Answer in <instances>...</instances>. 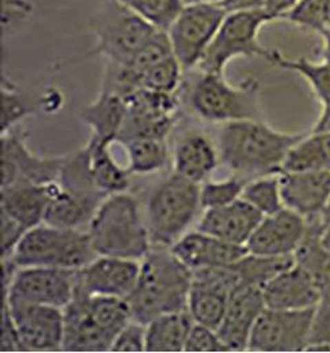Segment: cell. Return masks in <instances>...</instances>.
Masks as SVG:
<instances>
[{"label":"cell","instance_id":"52a82bcc","mask_svg":"<svg viewBox=\"0 0 330 353\" xmlns=\"http://www.w3.org/2000/svg\"><path fill=\"white\" fill-rule=\"evenodd\" d=\"M89 27L95 41L92 54L118 64L130 63L163 31L116 0H103Z\"/></svg>","mask_w":330,"mask_h":353},{"label":"cell","instance_id":"74e56055","mask_svg":"<svg viewBox=\"0 0 330 353\" xmlns=\"http://www.w3.org/2000/svg\"><path fill=\"white\" fill-rule=\"evenodd\" d=\"M282 20L321 34L330 28L329 8L325 0H299Z\"/></svg>","mask_w":330,"mask_h":353},{"label":"cell","instance_id":"9a60e30c","mask_svg":"<svg viewBox=\"0 0 330 353\" xmlns=\"http://www.w3.org/2000/svg\"><path fill=\"white\" fill-rule=\"evenodd\" d=\"M65 157H37L27 145V132L17 125L1 132L0 188L15 183L50 184L59 180Z\"/></svg>","mask_w":330,"mask_h":353},{"label":"cell","instance_id":"681fc988","mask_svg":"<svg viewBox=\"0 0 330 353\" xmlns=\"http://www.w3.org/2000/svg\"><path fill=\"white\" fill-rule=\"evenodd\" d=\"M321 39H322V50H321L322 59L330 64V28L325 32L321 33Z\"/></svg>","mask_w":330,"mask_h":353},{"label":"cell","instance_id":"277c9868","mask_svg":"<svg viewBox=\"0 0 330 353\" xmlns=\"http://www.w3.org/2000/svg\"><path fill=\"white\" fill-rule=\"evenodd\" d=\"M86 230L98 256L139 261L154 246L139 201L127 192L107 196Z\"/></svg>","mask_w":330,"mask_h":353},{"label":"cell","instance_id":"ac0fdd59","mask_svg":"<svg viewBox=\"0 0 330 353\" xmlns=\"http://www.w3.org/2000/svg\"><path fill=\"white\" fill-rule=\"evenodd\" d=\"M308 230V221L299 213L283 208L263 216L250 240L246 243L250 253L262 256H295Z\"/></svg>","mask_w":330,"mask_h":353},{"label":"cell","instance_id":"d6986e66","mask_svg":"<svg viewBox=\"0 0 330 353\" xmlns=\"http://www.w3.org/2000/svg\"><path fill=\"white\" fill-rule=\"evenodd\" d=\"M284 207L307 221L324 220L330 201V172H280Z\"/></svg>","mask_w":330,"mask_h":353},{"label":"cell","instance_id":"5b68a950","mask_svg":"<svg viewBox=\"0 0 330 353\" xmlns=\"http://www.w3.org/2000/svg\"><path fill=\"white\" fill-rule=\"evenodd\" d=\"M107 196L110 194L102 192L95 185L89 170L87 150L83 145L65 155L59 180L50 184L44 223L66 229L87 228Z\"/></svg>","mask_w":330,"mask_h":353},{"label":"cell","instance_id":"2e32d148","mask_svg":"<svg viewBox=\"0 0 330 353\" xmlns=\"http://www.w3.org/2000/svg\"><path fill=\"white\" fill-rule=\"evenodd\" d=\"M4 302L8 305L15 321L23 352L63 351V308Z\"/></svg>","mask_w":330,"mask_h":353},{"label":"cell","instance_id":"30bf717a","mask_svg":"<svg viewBox=\"0 0 330 353\" xmlns=\"http://www.w3.org/2000/svg\"><path fill=\"white\" fill-rule=\"evenodd\" d=\"M268 21L272 20L263 8L227 12L196 69L223 74L226 65L236 57H262L269 63L274 50L259 43V32Z\"/></svg>","mask_w":330,"mask_h":353},{"label":"cell","instance_id":"5bb4252c","mask_svg":"<svg viewBox=\"0 0 330 353\" xmlns=\"http://www.w3.org/2000/svg\"><path fill=\"white\" fill-rule=\"evenodd\" d=\"M77 270L48 266L17 268L3 299L8 303H31L65 308L74 296Z\"/></svg>","mask_w":330,"mask_h":353},{"label":"cell","instance_id":"4316f807","mask_svg":"<svg viewBox=\"0 0 330 353\" xmlns=\"http://www.w3.org/2000/svg\"><path fill=\"white\" fill-rule=\"evenodd\" d=\"M111 143L90 137L86 143L87 161L95 185L106 194L126 192L131 184L128 168L122 167L114 159L110 151Z\"/></svg>","mask_w":330,"mask_h":353},{"label":"cell","instance_id":"3957f363","mask_svg":"<svg viewBox=\"0 0 330 353\" xmlns=\"http://www.w3.org/2000/svg\"><path fill=\"white\" fill-rule=\"evenodd\" d=\"M131 318L126 298L86 295L74 290L63 308V351L109 352Z\"/></svg>","mask_w":330,"mask_h":353},{"label":"cell","instance_id":"e0dca14e","mask_svg":"<svg viewBox=\"0 0 330 353\" xmlns=\"http://www.w3.org/2000/svg\"><path fill=\"white\" fill-rule=\"evenodd\" d=\"M141 274L138 259L98 256L77 270L76 291L86 295L127 298Z\"/></svg>","mask_w":330,"mask_h":353},{"label":"cell","instance_id":"816d5d0a","mask_svg":"<svg viewBox=\"0 0 330 353\" xmlns=\"http://www.w3.org/2000/svg\"><path fill=\"white\" fill-rule=\"evenodd\" d=\"M324 221H325V224L330 223V201L329 205H328V208H327V212H325V216H324Z\"/></svg>","mask_w":330,"mask_h":353},{"label":"cell","instance_id":"7a4b0ae2","mask_svg":"<svg viewBox=\"0 0 330 353\" xmlns=\"http://www.w3.org/2000/svg\"><path fill=\"white\" fill-rule=\"evenodd\" d=\"M192 270L169 248L154 245L143 258L138 283L126 298L132 321L147 325L155 318L188 308Z\"/></svg>","mask_w":330,"mask_h":353},{"label":"cell","instance_id":"d4e9b609","mask_svg":"<svg viewBox=\"0 0 330 353\" xmlns=\"http://www.w3.org/2000/svg\"><path fill=\"white\" fill-rule=\"evenodd\" d=\"M50 184L15 183L0 188V210L28 230L43 224L50 199Z\"/></svg>","mask_w":330,"mask_h":353},{"label":"cell","instance_id":"c3c4849f","mask_svg":"<svg viewBox=\"0 0 330 353\" xmlns=\"http://www.w3.org/2000/svg\"><path fill=\"white\" fill-rule=\"evenodd\" d=\"M312 131H322V132H330V105L324 106L321 115L318 117L316 122L315 128Z\"/></svg>","mask_w":330,"mask_h":353},{"label":"cell","instance_id":"8992f818","mask_svg":"<svg viewBox=\"0 0 330 353\" xmlns=\"http://www.w3.org/2000/svg\"><path fill=\"white\" fill-rule=\"evenodd\" d=\"M189 108L207 122H234L262 119L259 82L247 79L239 85L229 83L220 73L201 72L183 81Z\"/></svg>","mask_w":330,"mask_h":353},{"label":"cell","instance_id":"60d3db41","mask_svg":"<svg viewBox=\"0 0 330 353\" xmlns=\"http://www.w3.org/2000/svg\"><path fill=\"white\" fill-rule=\"evenodd\" d=\"M110 352H145V325L130 321L115 337Z\"/></svg>","mask_w":330,"mask_h":353},{"label":"cell","instance_id":"4dcf8cb0","mask_svg":"<svg viewBox=\"0 0 330 353\" xmlns=\"http://www.w3.org/2000/svg\"><path fill=\"white\" fill-rule=\"evenodd\" d=\"M229 298L230 294L220 290L192 285L187 310L194 323L217 331L226 314Z\"/></svg>","mask_w":330,"mask_h":353},{"label":"cell","instance_id":"ffe728a7","mask_svg":"<svg viewBox=\"0 0 330 353\" xmlns=\"http://www.w3.org/2000/svg\"><path fill=\"white\" fill-rule=\"evenodd\" d=\"M265 308L263 292L259 288L239 283L230 294L226 314L217 330L230 352L249 351L252 328Z\"/></svg>","mask_w":330,"mask_h":353},{"label":"cell","instance_id":"9c48e42d","mask_svg":"<svg viewBox=\"0 0 330 353\" xmlns=\"http://www.w3.org/2000/svg\"><path fill=\"white\" fill-rule=\"evenodd\" d=\"M200 187L198 183L176 172L154 187L145 212L152 245L171 248L184 236L201 208Z\"/></svg>","mask_w":330,"mask_h":353},{"label":"cell","instance_id":"1f68e13d","mask_svg":"<svg viewBox=\"0 0 330 353\" xmlns=\"http://www.w3.org/2000/svg\"><path fill=\"white\" fill-rule=\"evenodd\" d=\"M127 168L132 175H149L167 165L169 151L164 138H142L125 143Z\"/></svg>","mask_w":330,"mask_h":353},{"label":"cell","instance_id":"7bdbcfd3","mask_svg":"<svg viewBox=\"0 0 330 353\" xmlns=\"http://www.w3.org/2000/svg\"><path fill=\"white\" fill-rule=\"evenodd\" d=\"M28 232L27 228L19 224L6 212L0 210V250L1 259L10 258L15 252L17 243L23 239V236Z\"/></svg>","mask_w":330,"mask_h":353},{"label":"cell","instance_id":"ba28073f","mask_svg":"<svg viewBox=\"0 0 330 353\" xmlns=\"http://www.w3.org/2000/svg\"><path fill=\"white\" fill-rule=\"evenodd\" d=\"M96 257L87 230L43 223L23 236L10 259L17 268L48 266L79 270Z\"/></svg>","mask_w":330,"mask_h":353},{"label":"cell","instance_id":"b9f144b4","mask_svg":"<svg viewBox=\"0 0 330 353\" xmlns=\"http://www.w3.org/2000/svg\"><path fill=\"white\" fill-rule=\"evenodd\" d=\"M311 344H328L330 347V288L322 289L321 301L316 307L315 321L308 345Z\"/></svg>","mask_w":330,"mask_h":353},{"label":"cell","instance_id":"ab89813d","mask_svg":"<svg viewBox=\"0 0 330 353\" xmlns=\"http://www.w3.org/2000/svg\"><path fill=\"white\" fill-rule=\"evenodd\" d=\"M184 352H230V350L216 330L194 323L189 332Z\"/></svg>","mask_w":330,"mask_h":353},{"label":"cell","instance_id":"d590c367","mask_svg":"<svg viewBox=\"0 0 330 353\" xmlns=\"http://www.w3.org/2000/svg\"><path fill=\"white\" fill-rule=\"evenodd\" d=\"M184 74L183 66L172 54L143 74L142 88L161 93H177L183 85Z\"/></svg>","mask_w":330,"mask_h":353},{"label":"cell","instance_id":"f546056e","mask_svg":"<svg viewBox=\"0 0 330 353\" xmlns=\"http://www.w3.org/2000/svg\"><path fill=\"white\" fill-rule=\"evenodd\" d=\"M293 263L295 256L274 257L254 254L249 252L246 256L233 263V268L239 275L240 283L263 289L268 282L291 268Z\"/></svg>","mask_w":330,"mask_h":353},{"label":"cell","instance_id":"e575fe53","mask_svg":"<svg viewBox=\"0 0 330 353\" xmlns=\"http://www.w3.org/2000/svg\"><path fill=\"white\" fill-rule=\"evenodd\" d=\"M263 216L272 214L284 207L280 172L255 177L246 183L240 196Z\"/></svg>","mask_w":330,"mask_h":353},{"label":"cell","instance_id":"db71d44e","mask_svg":"<svg viewBox=\"0 0 330 353\" xmlns=\"http://www.w3.org/2000/svg\"><path fill=\"white\" fill-rule=\"evenodd\" d=\"M327 1V4H328V8H329V14H330V0H325Z\"/></svg>","mask_w":330,"mask_h":353},{"label":"cell","instance_id":"8d00e7d4","mask_svg":"<svg viewBox=\"0 0 330 353\" xmlns=\"http://www.w3.org/2000/svg\"><path fill=\"white\" fill-rule=\"evenodd\" d=\"M130 10L152 23L158 30L167 31L184 7L183 0H116Z\"/></svg>","mask_w":330,"mask_h":353},{"label":"cell","instance_id":"ee69618b","mask_svg":"<svg viewBox=\"0 0 330 353\" xmlns=\"http://www.w3.org/2000/svg\"><path fill=\"white\" fill-rule=\"evenodd\" d=\"M0 343L1 352H23L21 341L16 328L15 321L10 312L8 305L3 301L1 305V324H0Z\"/></svg>","mask_w":330,"mask_h":353},{"label":"cell","instance_id":"f907efd6","mask_svg":"<svg viewBox=\"0 0 330 353\" xmlns=\"http://www.w3.org/2000/svg\"><path fill=\"white\" fill-rule=\"evenodd\" d=\"M321 242H322V245H324L328 250H330V223L325 224L324 229H322Z\"/></svg>","mask_w":330,"mask_h":353},{"label":"cell","instance_id":"f1b7e54d","mask_svg":"<svg viewBox=\"0 0 330 353\" xmlns=\"http://www.w3.org/2000/svg\"><path fill=\"white\" fill-rule=\"evenodd\" d=\"M328 171L330 172V132L312 131L288 151L280 172Z\"/></svg>","mask_w":330,"mask_h":353},{"label":"cell","instance_id":"f35d334b","mask_svg":"<svg viewBox=\"0 0 330 353\" xmlns=\"http://www.w3.org/2000/svg\"><path fill=\"white\" fill-rule=\"evenodd\" d=\"M247 180L231 175L220 181H207L200 187V204L201 208H218L234 203L240 199Z\"/></svg>","mask_w":330,"mask_h":353},{"label":"cell","instance_id":"836d02e7","mask_svg":"<svg viewBox=\"0 0 330 353\" xmlns=\"http://www.w3.org/2000/svg\"><path fill=\"white\" fill-rule=\"evenodd\" d=\"M43 110L41 96L32 98L19 90L10 81L3 80L1 83V112L0 128L1 132L12 129L27 117Z\"/></svg>","mask_w":330,"mask_h":353},{"label":"cell","instance_id":"484cf974","mask_svg":"<svg viewBox=\"0 0 330 353\" xmlns=\"http://www.w3.org/2000/svg\"><path fill=\"white\" fill-rule=\"evenodd\" d=\"M193 324L188 310L155 318L145 325V352H184Z\"/></svg>","mask_w":330,"mask_h":353},{"label":"cell","instance_id":"cb8c5ba5","mask_svg":"<svg viewBox=\"0 0 330 353\" xmlns=\"http://www.w3.org/2000/svg\"><path fill=\"white\" fill-rule=\"evenodd\" d=\"M218 147L201 131H187L176 142L173 152L174 172L201 183L220 164Z\"/></svg>","mask_w":330,"mask_h":353},{"label":"cell","instance_id":"f6af8a7d","mask_svg":"<svg viewBox=\"0 0 330 353\" xmlns=\"http://www.w3.org/2000/svg\"><path fill=\"white\" fill-rule=\"evenodd\" d=\"M31 12V8L28 3L20 0L16 12H12V10L7 6L3 4V26L6 28H10L11 26H16V23H23L25 17H28V14Z\"/></svg>","mask_w":330,"mask_h":353},{"label":"cell","instance_id":"6da1fadb","mask_svg":"<svg viewBox=\"0 0 330 353\" xmlns=\"http://www.w3.org/2000/svg\"><path fill=\"white\" fill-rule=\"evenodd\" d=\"M302 137L272 129L263 119L226 122L218 135L220 161L247 181L279 174L288 151Z\"/></svg>","mask_w":330,"mask_h":353},{"label":"cell","instance_id":"bcb514c9","mask_svg":"<svg viewBox=\"0 0 330 353\" xmlns=\"http://www.w3.org/2000/svg\"><path fill=\"white\" fill-rule=\"evenodd\" d=\"M299 0H266L263 10L271 17V20H279L289 11L292 10Z\"/></svg>","mask_w":330,"mask_h":353},{"label":"cell","instance_id":"7c38bea8","mask_svg":"<svg viewBox=\"0 0 330 353\" xmlns=\"http://www.w3.org/2000/svg\"><path fill=\"white\" fill-rule=\"evenodd\" d=\"M122 98L126 118L116 142L125 145L142 138L167 139L180 117L178 92L161 93L141 88Z\"/></svg>","mask_w":330,"mask_h":353},{"label":"cell","instance_id":"7402d4cb","mask_svg":"<svg viewBox=\"0 0 330 353\" xmlns=\"http://www.w3.org/2000/svg\"><path fill=\"white\" fill-rule=\"evenodd\" d=\"M169 249L190 270L230 266L249 253L246 245L225 241L198 229L180 237Z\"/></svg>","mask_w":330,"mask_h":353},{"label":"cell","instance_id":"f5cc1de1","mask_svg":"<svg viewBox=\"0 0 330 353\" xmlns=\"http://www.w3.org/2000/svg\"><path fill=\"white\" fill-rule=\"evenodd\" d=\"M201 1H209V3H222L223 0H201Z\"/></svg>","mask_w":330,"mask_h":353},{"label":"cell","instance_id":"4fadbf2b","mask_svg":"<svg viewBox=\"0 0 330 353\" xmlns=\"http://www.w3.org/2000/svg\"><path fill=\"white\" fill-rule=\"evenodd\" d=\"M316 308L276 310L266 307L252 328L251 352H301L308 347Z\"/></svg>","mask_w":330,"mask_h":353},{"label":"cell","instance_id":"d6a6232c","mask_svg":"<svg viewBox=\"0 0 330 353\" xmlns=\"http://www.w3.org/2000/svg\"><path fill=\"white\" fill-rule=\"evenodd\" d=\"M269 63L300 74L309 83L321 106L330 105V64L328 61L322 60L315 63L307 59H287L280 52L274 50Z\"/></svg>","mask_w":330,"mask_h":353},{"label":"cell","instance_id":"603a6c76","mask_svg":"<svg viewBox=\"0 0 330 353\" xmlns=\"http://www.w3.org/2000/svg\"><path fill=\"white\" fill-rule=\"evenodd\" d=\"M263 214L242 197L227 205L206 209L197 229L236 245H246Z\"/></svg>","mask_w":330,"mask_h":353},{"label":"cell","instance_id":"7dc6e473","mask_svg":"<svg viewBox=\"0 0 330 353\" xmlns=\"http://www.w3.org/2000/svg\"><path fill=\"white\" fill-rule=\"evenodd\" d=\"M265 1L266 0H223L220 4L227 12H234V11L263 8Z\"/></svg>","mask_w":330,"mask_h":353},{"label":"cell","instance_id":"83f0119b","mask_svg":"<svg viewBox=\"0 0 330 353\" xmlns=\"http://www.w3.org/2000/svg\"><path fill=\"white\" fill-rule=\"evenodd\" d=\"M82 118L99 141L116 142L126 118V103L121 96L99 92L98 97L82 110Z\"/></svg>","mask_w":330,"mask_h":353},{"label":"cell","instance_id":"8fae6325","mask_svg":"<svg viewBox=\"0 0 330 353\" xmlns=\"http://www.w3.org/2000/svg\"><path fill=\"white\" fill-rule=\"evenodd\" d=\"M226 15L227 11L220 3L193 0L184 4L167 34L173 54L185 73L197 68Z\"/></svg>","mask_w":330,"mask_h":353},{"label":"cell","instance_id":"44dd1931","mask_svg":"<svg viewBox=\"0 0 330 353\" xmlns=\"http://www.w3.org/2000/svg\"><path fill=\"white\" fill-rule=\"evenodd\" d=\"M262 292L266 307L276 310L316 308L322 296V289L315 276L296 261L268 282Z\"/></svg>","mask_w":330,"mask_h":353},{"label":"cell","instance_id":"11a10c76","mask_svg":"<svg viewBox=\"0 0 330 353\" xmlns=\"http://www.w3.org/2000/svg\"><path fill=\"white\" fill-rule=\"evenodd\" d=\"M183 1H184V4H185V3H190V1H193V0H183Z\"/></svg>","mask_w":330,"mask_h":353}]
</instances>
